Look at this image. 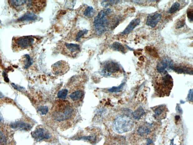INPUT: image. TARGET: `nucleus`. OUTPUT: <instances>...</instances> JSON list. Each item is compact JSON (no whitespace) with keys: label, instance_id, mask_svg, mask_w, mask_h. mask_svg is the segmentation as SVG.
<instances>
[{"label":"nucleus","instance_id":"nucleus-1","mask_svg":"<svg viewBox=\"0 0 193 145\" xmlns=\"http://www.w3.org/2000/svg\"><path fill=\"white\" fill-rule=\"evenodd\" d=\"M76 109L67 100H60L56 102L51 112V116L55 122L65 124L74 118Z\"/></svg>","mask_w":193,"mask_h":145},{"label":"nucleus","instance_id":"nucleus-2","mask_svg":"<svg viewBox=\"0 0 193 145\" xmlns=\"http://www.w3.org/2000/svg\"><path fill=\"white\" fill-rule=\"evenodd\" d=\"M111 12V9H104L101 11L95 17L94 26L97 33L102 34L107 31L110 24L108 17Z\"/></svg>","mask_w":193,"mask_h":145},{"label":"nucleus","instance_id":"nucleus-3","mask_svg":"<svg viewBox=\"0 0 193 145\" xmlns=\"http://www.w3.org/2000/svg\"><path fill=\"white\" fill-rule=\"evenodd\" d=\"M134 126L133 121L130 117L126 115H120L114 121L113 128L117 133L122 134L131 131Z\"/></svg>","mask_w":193,"mask_h":145},{"label":"nucleus","instance_id":"nucleus-4","mask_svg":"<svg viewBox=\"0 0 193 145\" xmlns=\"http://www.w3.org/2000/svg\"><path fill=\"white\" fill-rule=\"evenodd\" d=\"M120 70V65L117 62L109 60L103 64L101 73L103 76L108 77L113 73L118 72Z\"/></svg>","mask_w":193,"mask_h":145},{"label":"nucleus","instance_id":"nucleus-5","mask_svg":"<svg viewBox=\"0 0 193 145\" xmlns=\"http://www.w3.org/2000/svg\"><path fill=\"white\" fill-rule=\"evenodd\" d=\"M69 64L63 60L58 61L51 66L52 72L56 76H61L65 74L69 70Z\"/></svg>","mask_w":193,"mask_h":145},{"label":"nucleus","instance_id":"nucleus-6","mask_svg":"<svg viewBox=\"0 0 193 145\" xmlns=\"http://www.w3.org/2000/svg\"><path fill=\"white\" fill-rule=\"evenodd\" d=\"M32 135L33 138L37 141H40L44 139H48L52 137L50 130L43 128H37L32 132Z\"/></svg>","mask_w":193,"mask_h":145},{"label":"nucleus","instance_id":"nucleus-7","mask_svg":"<svg viewBox=\"0 0 193 145\" xmlns=\"http://www.w3.org/2000/svg\"><path fill=\"white\" fill-rule=\"evenodd\" d=\"M34 41V38L29 36H22L15 40L16 43L21 49L31 46L33 44Z\"/></svg>","mask_w":193,"mask_h":145},{"label":"nucleus","instance_id":"nucleus-8","mask_svg":"<svg viewBox=\"0 0 193 145\" xmlns=\"http://www.w3.org/2000/svg\"><path fill=\"white\" fill-rule=\"evenodd\" d=\"M173 64L171 60L168 58H165L163 59L157 64L156 68L159 73L166 74L167 72L166 69H170Z\"/></svg>","mask_w":193,"mask_h":145},{"label":"nucleus","instance_id":"nucleus-9","mask_svg":"<svg viewBox=\"0 0 193 145\" xmlns=\"http://www.w3.org/2000/svg\"><path fill=\"white\" fill-rule=\"evenodd\" d=\"M161 17V14L159 13H154L150 14L147 18L146 25L152 28H154L160 21Z\"/></svg>","mask_w":193,"mask_h":145},{"label":"nucleus","instance_id":"nucleus-10","mask_svg":"<svg viewBox=\"0 0 193 145\" xmlns=\"http://www.w3.org/2000/svg\"><path fill=\"white\" fill-rule=\"evenodd\" d=\"M160 84L162 89L170 91L173 85V81L171 76L168 74H166V75L162 78Z\"/></svg>","mask_w":193,"mask_h":145},{"label":"nucleus","instance_id":"nucleus-11","mask_svg":"<svg viewBox=\"0 0 193 145\" xmlns=\"http://www.w3.org/2000/svg\"><path fill=\"white\" fill-rule=\"evenodd\" d=\"M178 74H185L193 75L192 68L183 65H175L173 64L170 69Z\"/></svg>","mask_w":193,"mask_h":145},{"label":"nucleus","instance_id":"nucleus-12","mask_svg":"<svg viewBox=\"0 0 193 145\" xmlns=\"http://www.w3.org/2000/svg\"><path fill=\"white\" fill-rule=\"evenodd\" d=\"M10 126L13 129L22 131H28L32 128L30 124L23 122H16L11 123Z\"/></svg>","mask_w":193,"mask_h":145},{"label":"nucleus","instance_id":"nucleus-13","mask_svg":"<svg viewBox=\"0 0 193 145\" xmlns=\"http://www.w3.org/2000/svg\"><path fill=\"white\" fill-rule=\"evenodd\" d=\"M140 19L139 18H135L132 20L124 30L121 32V34L122 35H125L130 34L136 27L140 25Z\"/></svg>","mask_w":193,"mask_h":145},{"label":"nucleus","instance_id":"nucleus-14","mask_svg":"<svg viewBox=\"0 0 193 145\" xmlns=\"http://www.w3.org/2000/svg\"><path fill=\"white\" fill-rule=\"evenodd\" d=\"M84 91L82 89H78L70 93L69 97L71 100L74 102L80 101L83 98Z\"/></svg>","mask_w":193,"mask_h":145},{"label":"nucleus","instance_id":"nucleus-15","mask_svg":"<svg viewBox=\"0 0 193 145\" xmlns=\"http://www.w3.org/2000/svg\"><path fill=\"white\" fill-rule=\"evenodd\" d=\"M38 19V16L33 13L27 12L18 19L19 22H28L36 21Z\"/></svg>","mask_w":193,"mask_h":145},{"label":"nucleus","instance_id":"nucleus-16","mask_svg":"<svg viewBox=\"0 0 193 145\" xmlns=\"http://www.w3.org/2000/svg\"><path fill=\"white\" fill-rule=\"evenodd\" d=\"M65 47L68 51L71 53H77L80 52V46L77 44L66 43Z\"/></svg>","mask_w":193,"mask_h":145},{"label":"nucleus","instance_id":"nucleus-17","mask_svg":"<svg viewBox=\"0 0 193 145\" xmlns=\"http://www.w3.org/2000/svg\"><path fill=\"white\" fill-rule=\"evenodd\" d=\"M111 48L114 51H118L124 54L126 53V49L122 44L118 42H115L111 46Z\"/></svg>","mask_w":193,"mask_h":145},{"label":"nucleus","instance_id":"nucleus-18","mask_svg":"<svg viewBox=\"0 0 193 145\" xmlns=\"http://www.w3.org/2000/svg\"><path fill=\"white\" fill-rule=\"evenodd\" d=\"M145 114V110L142 107H140L132 113V116L134 119L139 120H140L141 117L144 116Z\"/></svg>","mask_w":193,"mask_h":145},{"label":"nucleus","instance_id":"nucleus-19","mask_svg":"<svg viewBox=\"0 0 193 145\" xmlns=\"http://www.w3.org/2000/svg\"><path fill=\"white\" fill-rule=\"evenodd\" d=\"M150 130L146 126H141L137 130L138 134L141 137L146 136L150 133Z\"/></svg>","mask_w":193,"mask_h":145},{"label":"nucleus","instance_id":"nucleus-20","mask_svg":"<svg viewBox=\"0 0 193 145\" xmlns=\"http://www.w3.org/2000/svg\"><path fill=\"white\" fill-rule=\"evenodd\" d=\"M94 9L91 6L88 7L84 12V15L89 18L93 17L94 15Z\"/></svg>","mask_w":193,"mask_h":145},{"label":"nucleus","instance_id":"nucleus-21","mask_svg":"<svg viewBox=\"0 0 193 145\" xmlns=\"http://www.w3.org/2000/svg\"><path fill=\"white\" fill-rule=\"evenodd\" d=\"M24 56L25 58L24 68L27 69L33 64V60L28 54H26Z\"/></svg>","mask_w":193,"mask_h":145},{"label":"nucleus","instance_id":"nucleus-22","mask_svg":"<svg viewBox=\"0 0 193 145\" xmlns=\"http://www.w3.org/2000/svg\"><path fill=\"white\" fill-rule=\"evenodd\" d=\"M69 91L67 89H63L58 92V99H65L67 98Z\"/></svg>","mask_w":193,"mask_h":145},{"label":"nucleus","instance_id":"nucleus-23","mask_svg":"<svg viewBox=\"0 0 193 145\" xmlns=\"http://www.w3.org/2000/svg\"><path fill=\"white\" fill-rule=\"evenodd\" d=\"M10 2L11 4L13 6L16 7H19L20 6H23L24 5H25L27 1H21V0H19V1H15V0H12V1H10Z\"/></svg>","mask_w":193,"mask_h":145},{"label":"nucleus","instance_id":"nucleus-24","mask_svg":"<svg viewBox=\"0 0 193 145\" xmlns=\"http://www.w3.org/2000/svg\"><path fill=\"white\" fill-rule=\"evenodd\" d=\"M180 6V4L177 2H176L172 4L170 8L169 9L168 12L170 14L174 13L179 10Z\"/></svg>","mask_w":193,"mask_h":145},{"label":"nucleus","instance_id":"nucleus-25","mask_svg":"<svg viewBox=\"0 0 193 145\" xmlns=\"http://www.w3.org/2000/svg\"><path fill=\"white\" fill-rule=\"evenodd\" d=\"M120 1H104L101 3V5L103 7H107L109 6L118 4Z\"/></svg>","mask_w":193,"mask_h":145},{"label":"nucleus","instance_id":"nucleus-26","mask_svg":"<svg viewBox=\"0 0 193 145\" xmlns=\"http://www.w3.org/2000/svg\"><path fill=\"white\" fill-rule=\"evenodd\" d=\"M124 85V83L123 82L118 87H113L108 89V90L111 93H118L122 90Z\"/></svg>","mask_w":193,"mask_h":145},{"label":"nucleus","instance_id":"nucleus-27","mask_svg":"<svg viewBox=\"0 0 193 145\" xmlns=\"http://www.w3.org/2000/svg\"><path fill=\"white\" fill-rule=\"evenodd\" d=\"M80 140H84L94 142L96 140V135H92L88 136H83L79 138H78Z\"/></svg>","mask_w":193,"mask_h":145},{"label":"nucleus","instance_id":"nucleus-28","mask_svg":"<svg viewBox=\"0 0 193 145\" xmlns=\"http://www.w3.org/2000/svg\"><path fill=\"white\" fill-rule=\"evenodd\" d=\"M185 18L180 19L175 24V28L176 29H179L185 26Z\"/></svg>","mask_w":193,"mask_h":145},{"label":"nucleus","instance_id":"nucleus-29","mask_svg":"<svg viewBox=\"0 0 193 145\" xmlns=\"http://www.w3.org/2000/svg\"><path fill=\"white\" fill-rule=\"evenodd\" d=\"M88 30L86 29H84V30H81L78 33L76 36V40L77 41H79L81 38H82L83 36H84V35L88 34Z\"/></svg>","mask_w":193,"mask_h":145},{"label":"nucleus","instance_id":"nucleus-30","mask_svg":"<svg viewBox=\"0 0 193 145\" xmlns=\"http://www.w3.org/2000/svg\"><path fill=\"white\" fill-rule=\"evenodd\" d=\"M164 107L163 105H161L156 108L154 110V113H155V116L156 117H158L160 116L161 114H162L163 111H164Z\"/></svg>","mask_w":193,"mask_h":145},{"label":"nucleus","instance_id":"nucleus-31","mask_svg":"<svg viewBox=\"0 0 193 145\" xmlns=\"http://www.w3.org/2000/svg\"><path fill=\"white\" fill-rule=\"evenodd\" d=\"M38 111L40 114L45 115L47 114L48 109L47 106H40L38 108Z\"/></svg>","mask_w":193,"mask_h":145},{"label":"nucleus","instance_id":"nucleus-32","mask_svg":"<svg viewBox=\"0 0 193 145\" xmlns=\"http://www.w3.org/2000/svg\"><path fill=\"white\" fill-rule=\"evenodd\" d=\"M146 50L149 54L150 55H152V56L155 57L158 56L157 53L154 50V49H152V47H150L147 46L146 47Z\"/></svg>","mask_w":193,"mask_h":145},{"label":"nucleus","instance_id":"nucleus-33","mask_svg":"<svg viewBox=\"0 0 193 145\" xmlns=\"http://www.w3.org/2000/svg\"><path fill=\"white\" fill-rule=\"evenodd\" d=\"M187 16L189 21L192 22L193 21V10L192 9H190V10H187Z\"/></svg>","mask_w":193,"mask_h":145},{"label":"nucleus","instance_id":"nucleus-34","mask_svg":"<svg viewBox=\"0 0 193 145\" xmlns=\"http://www.w3.org/2000/svg\"><path fill=\"white\" fill-rule=\"evenodd\" d=\"M11 85L13 86V87L15 89L17 90L18 91H23L25 90V88L23 87H21L19 85H16V84L12 83Z\"/></svg>","mask_w":193,"mask_h":145},{"label":"nucleus","instance_id":"nucleus-35","mask_svg":"<svg viewBox=\"0 0 193 145\" xmlns=\"http://www.w3.org/2000/svg\"><path fill=\"white\" fill-rule=\"evenodd\" d=\"M193 89H190L189 91L188 96H187V98L189 100L190 102H193Z\"/></svg>","mask_w":193,"mask_h":145},{"label":"nucleus","instance_id":"nucleus-36","mask_svg":"<svg viewBox=\"0 0 193 145\" xmlns=\"http://www.w3.org/2000/svg\"><path fill=\"white\" fill-rule=\"evenodd\" d=\"M3 76L4 78L5 81L7 82H8L9 80L8 78V75L6 71H4L3 72Z\"/></svg>","mask_w":193,"mask_h":145},{"label":"nucleus","instance_id":"nucleus-37","mask_svg":"<svg viewBox=\"0 0 193 145\" xmlns=\"http://www.w3.org/2000/svg\"><path fill=\"white\" fill-rule=\"evenodd\" d=\"M152 141L151 139H147V143L146 145H150V144H152Z\"/></svg>","mask_w":193,"mask_h":145},{"label":"nucleus","instance_id":"nucleus-38","mask_svg":"<svg viewBox=\"0 0 193 145\" xmlns=\"http://www.w3.org/2000/svg\"><path fill=\"white\" fill-rule=\"evenodd\" d=\"M4 97V95L3 94V93L0 91V98H3Z\"/></svg>","mask_w":193,"mask_h":145},{"label":"nucleus","instance_id":"nucleus-39","mask_svg":"<svg viewBox=\"0 0 193 145\" xmlns=\"http://www.w3.org/2000/svg\"><path fill=\"white\" fill-rule=\"evenodd\" d=\"M178 111H179V112L180 113H181V112H182L181 111V108H180V106H179V107H178Z\"/></svg>","mask_w":193,"mask_h":145},{"label":"nucleus","instance_id":"nucleus-40","mask_svg":"<svg viewBox=\"0 0 193 145\" xmlns=\"http://www.w3.org/2000/svg\"><path fill=\"white\" fill-rule=\"evenodd\" d=\"M3 120V117L2 116V115L1 114H0V122H1V120Z\"/></svg>","mask_w":193,"mask_h":145},{"label":"nucleus","instance_id":"nucleus-41","mask_svg":"<svg viewBox=\"0 0 193 145\" xmlns=\"http://www.w3.org/2000/svg\"><path fill=\"white\" fill-rule=\"evenodd\" d=\"M2 139L1 137H0V143H1L2 142Z\"/></svg>","mask_w":193,"mask_h":145}]
</instances>
